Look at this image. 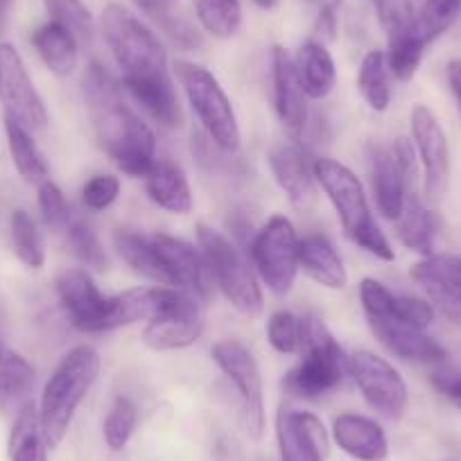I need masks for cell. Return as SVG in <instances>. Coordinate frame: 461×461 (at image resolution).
<instances>
[{"mask_svg": "<svg viewBox=\"0 0 461 461\" xmlns=\"http://www.w3.org/2000/svg\"><path fill=\"white\" fill-rule=\"evenodd\" d=\"M145 190L149 199L172 215H188L193 211V190L188 176L176 163L157 161L145 175Z\"/></svg>", "mask_w": 461, "mask_h": 461, "instance_id": "cell-24", "label": "cell"}, {"mask_svg": "<svg viewBox=\"0 0 461 461\" xmlns=\"http://www.w3.org/2000/svg\"><path fill=\"white\" fill-rule=\"evenodd\" d=\"M425 48L428 46L410 28L401 30L396 34H389V48L384 52L387 55L389 73L396 79H401V82H410L416 75V70H419L420 61H423Z\"/></svg>", "mask_w": 461, "mask_h": 461, "instance_id": "cell-36", "label": "cell"}, {"mask_svg": "<svg viewBox=\"0 0 461 461\" xmlns=\"http://www.w3.org/2000/svg\"><path fill=\"white\" fill-rule=\"evenodd\" d=\"M43 7L50 14V21L68 30L77 41L91 43L93 32H95V21H93L91 10L84 5L82 0H43Z\"/></svg>", "mask_w": 461, "mask_h": 461, "instance_id": "cell-39", "label": "cell"}, {"mask_svg": "<svg viewBox=\"0 0 461 461\" xmlns=\"http://www.w3.org/2000/svg\"><path fill=\"white\" fill-rule=\"evenodd\" d=\"M175 70L211 143L221 152H236L242 139L240 125H238L233 104L215 75L203 66L190 64L184 59L175 61Z\"/></svg>", "mask_w": 461, "mask_h": 461, "instance_id": "cell-7", "label": "cell"}, {"mask_svg": "<svg viewBox=\"0 0 461 461\" xmlns=\"http://www.w3.org/2000/svg\"><path fill=\"white\" fill-rule=\"evenodd\" d=\"M97 375H100V356L86 344L75 346L55 366L43 387L41 407H39V420L48 447H57L64 441L75 411L88 396Z\"/></svg>", "mask_w": 461, "mask_h": 461, "instance_id": "cell-2", "label": "cell"}, {"mask_svg": "<svg viewBox=\"0 0 461 461\" xmlns=\"http://www.w3.org/2000/svg\"><path fill=\"white\" fill-rule=\"evenodd\" d=\"M152 245L170 276L172 287L190 292L194 299L208 301L212 290V278L203 254H199L193 245L167 233H154Z\"/></svg>", "mask_w": 461, "mask_h": 461, "instance_id": "cell-14", "label": "cell"}, {"mask_svg": "<svg viewBox=\"0 0 461 461\" xmlns=\"http://www.w3.org/2000/svg\"><path fill=\"white\" fill-rule=\"evenodd\" d=\"M254 3H256V5H258V7H263V10H272V7L276 5L278 0H254Z\"/></svg>", "mask_w": 461, "mask_h": 461, "instance_id": "cell-53", "label": "cell"}, {"mask_svg": "<svg viewBox=\"0 0 461 461\" xmlns=\"http://www.w3.org/2000/svg\"><path fill=\"white\" fill-rule=\"evenodd\" d=\"M294 66L305 95L312 97V100H323L326 95H330L337 82V68L332 55L326 50L323 43H303L296 52Z\"/></svg>", "mask_w": 461, "mask_h": 461, "instance_id": "cell-27", "label": "cell"}, {"mask_svg": "<svg viewBox=\"0 0 461 461\" xmlns=\"http://www.w3.org/2000/svg\"><path fill=\"white\" fill-rule=\"evenodd\" d=\"M393 294L392 290L383 285L375 278H362L360 283V301L365 308L369 328L380 344H384L396 357L405 362H419V365H432L443 362L447 351L437 339L425 330L410 326L393 312Z\"/></svg>", "mask_w": 461, "mask_h": 461, "instance_id": "cell-4", "label": "cell"}, {"mask_svg": "<svg viewBox=\"0 0 461 461\" xmlns=\"http://www.w3.org/2000/svg\"><path fill=\"white\" fill-rule=\"evenodd\" d=\"M91 125L100 148L131 176H143L157 163V136L122 97L121 84L102 64L93 61L82 79Z\"/></svg>", "mask_w": 461, "mask_h": 461, "instance_id": "cell-1", "label": "cell"}, {"mask_svg": "<svg viewBox=\"0 0 461 461\" xmlns=\"http://www.w3.org/2000/svg\"><path fill=\"white\" fill-rule=\"evenodd\" d=\"M102 32L122 68V79L161 77L167 73V52L161 39L127 7L111 3L102 12Z\"/></svg>", "mask_w": 461, "mask_h": 461, "instance_id": "cell-5", "label": "cell"}, {"mask_svg": "<svg viewBox=\"0 0 461 461\" xmlns=\"http://www.w3.org/2000/svg\"><path fill=\"white\" fill-rule=\"evenodd\" d=\"M34 387V366L10 346L0 344V411L16 414L30 402Z\"/></svg>", "mask_w": 461, "mask_h": 461, "instance_id": "cell-26", "label": "cell"}, {"mask_svg": "<svg viewBox=\"0 0 461 461\" xmlns=\"http://www.w3.org/2000/svg\"><path fill=\"white\" fill-rule=\"evenodd\" d=\"M39 211H41L43 221L50 229L61 230L68 226L70 221V206L66 194L61 193V188L57 184H52L50 179L43 181L39 185Z\"/></svg>", "mask_w": 461, "mask_h": 461, "instance_id": "cell-42", "label": "cell"}, {"mask_svg": "<svg viewBox=\"0 0 461 461\" xmlns=\"http://www.w3.org/2000/svg\"><path fill=\"white\" fill-rule=\"evenodd\" d=\"M310 3L317 7V14L319 12H335L337 14V10H339L341 5V0H310Z\"/></svg>", "mask_w": 461, "mask_h": 461, "instance_id": "cell-51", "label": "cell"}, {"mask_svg": "<svg viewBox=\"0 0 461 461\" xmlns=\"http://www.w3.org/2000/svg\"><path fill=\"white\" fill-rule=\"evenodd\" d=\"M312 172L314 181L321 185L323 193L335 206L346 238L356 242L366 254L375 256L384 263H392L396 258L393 247L389 245L387 236L380 230L375 217L371 215L360 179L348 167L341 166L339 161H332V158H319L312 166Z\"/></svg>", "mask_w": 461, "mask_h": 461, "instance_id": "cell-3", "label": "cell"}, {"mask_svg": "<svg viewBox=\"0 0 461 461\" xmlns=\"http://www.w3.org/2000/svg\"><path fill=\"white\" fill-rule=\"evenodd\" d=\"M459 14L461 0H425L420 10L414 14L410 30L425 46H429L455 25Z\"/></svg>", "mask_w": 461, "mask_h": 461, "instance_id": "cell-34", "label": "cell"}, {"mask_svg": "<svg viewBox=\"0 0 461 461\" xmlns=\"http://www.w3.org/2000/svg\"><path fill=\"white\" fill-rule=\"evenodd\" d=\"M387 55L383 50H371L365 55L357 73V88L374 111H387L392 104V82H389Z\"/></svg>", "mask_w": 461, "mask_h": 461, "instance_id": "cell-33", "label": "cell"}, {"mask_svg": "<svg viewBox=\"0 0 461 461\" xmlns=\"http://www.w3.org/2000/svg\"><path fill=\"white\" fill-rule=\"evenodd\" d=\"M77 39L55 21L43 23L32 34L34 50L57 77H68L77 68Z\"/></svg>", "mask_w": 461, "mask_h": 461, "instance_id": "cell-28", "label": "cell"}, {"mask_svg": "<svg viewBox=\"0 0 461 461\" xmlns=\"http://www.w3.org/2000/svg\"><path fill=\"white\" fill-rule=\"evenodd\" d=\"M197 236L208 272L221 294L238 312L247 314V317H258L263 312V292L236 245L221 236L220 230L206 224L197 226Z\"/></svg>", "mask_w": 461, "mask_h": 461, "instance_id": "cell-8", "label": "cell"}, {"mask_svg": "<svg viewBox=\"0 0 461 461\" xmlns=\"http://www.w3.org/2000/svg\"><path fill=\"white\" fill-rule=\"evenodd\" d=\"M0 102L5 118H12L25 130L34 131L48 125L46 104L34 88L23 57L12 43H0Z\"/></svg>", "mask_w": 461, "mask_h": 461, "instance_id": "cell-11", "label": "cell"}, {"mask_svg": "<svg viewBox=\"0 0 461 461\" xmlns=\"http://www.w3.org/2000/svg\"><path fill=\"white\" fill-rule=\"evenodd\" d=\"M303 328L305 357L285 375L283 389L294 398L317 401L339 387L348 371V360L321 319H303Z\"/></svg>", "mask_w": 461, "mask_h": 461, "instance_id": "cell-6", "label": "cell"}, {"mask_svg": "<svg viewBox=\"0 0 461 461\" xmlns=\"http://www.w3.org/2000/svg\"><path fill=\"white\" fill-rule=\"evenodd\" d=\"M136 425H139V410H136V405L130 398L118 396L111 402L109 411L104 416V423H102L104 443L113 452L125 450L127 443L134 437Z\"/></svg>", "mask_w": 461, "mask_h": 461, "instance_id": "cell-38", "label": "cell"}, {"mask_svg": "<svg viewBox=\"0 0 461 461\" xmlns=\"http://www.w3.org/2000/svg\"><path fill=\"white\" fill-rule=\"evenodd\" d=\"M411 278L428 294L434 310L450 321L461 323V258L452 254H432L411 267Z\"/></svg>", "mask_w": 461, "mask_h": 461, "instance_id": "cell-15", "label": "cell"}, {"mask_svg": "<svg viewBox=\"0 0 461 461\" xmlns=\"http://www.w3.org/2000/svg\"><path fill=\"white\" fill-rule=\"evenodd\" d=\"M10 461H48V441L34 402L16 411L10 432Z\"/></svg>", "mask_w": 461, "mask_h": 461, "instance_id": "cell-31", "label": "cell"}, {"mask_svg": "<svg viewBox=\"0 0 461 461\" xmlns=\"http://www.w3.org/2000/svg\"><path fill=\"white\" fill-rule=\"evenodd\" d=\"M5 134L12 161H14L19 175L23 179L34 181V184H43L48 179V163L43 158L41 149L34 143L30 130H25L23 125H19L12 118H5Z\"/></svg>", "mask_w": 461, "mask_h": 461, "instance_id": "cell-32", "label": "cell"}, {"mask_svg": "<svg viewBox=\"0 0 461 461\" xmlns=\"http://www.w3.org/2000/svg\"><path fill=\"white\" fill-rule=\"evenodd\" d=\"M393 312L405 323L419 328V330H425V328L432 326L434 317H437V310H434V305L429 301L407 294L393 299Z\"/></svg>", "mask_w": 461, "mask_h": 461, "instance_id": "cell-45", "label": "cell"}, {"mask_svg": "<svg viewBox=\"0 0 461 461\" xmlns=\"http://www.w3.org/2000/svg\"><path fill=\"white\" fill-rule=\"evenodd\" d=\"M199 25L215 39L236 37L242 25L240 0H194Z\"/></svg>", "mask_w": 461, "mask_h": 461, "instance_id": "cell-35", "label": "cell"}, {"mask_svg": "<svg viewBox=\"0 0 461 461\" xmlns=\"http://www.w3.org/2000/svg\"><path fill=\"white\" fill-rule=\"evenodd\" d=\"M202 332V308L193 294H185L179 303L149 319L143 330V341L152 351H179L194 344Z\"/></svg>", "mask_w": 461, "mask_h": 461, "instance_id": "cell-17", "label": "cell"}, {"mask_svg": "<svg viewBox=\"0 0 461 461\" xmlns=\"http://www.w3.org/2000/svg\"><path fill=\"white\" fill-rule=\"evenodd\" d=\"M267 339L274 346V351L283 356L299 353L305 344L303 319H299L290 310H276L267 321Z\"/></svg>", "mask_w": 461, "mask_h": 461, "instance_id": "cell-40", "label": "cell"}, {"mask_svg": "<svg viewBox=\"0 0 461 461\" xmlns=\"http://www.w3.org/2000/svg\"><path fill=\"white\" fill-rule=\"evenodd\" d=\"M68 247L75 258L93 272H104L106 269V251L102 247L95 230L84 221H73L68 226Z\"/></svg>", "mask_w": 461, "mask_h": 461, "instance_id": "cell-41", "label": "cell"}, {"mask_svg": "<svg viewBox=\"0 0 461 461\" xmlns=\"http://www.w3.org/2000/svg\"><path fill=\"white\" fill-rule=\"evenodd\" d=\"M122 88L161 127H167V130L181 127V122H184V111H181L179 95H176V88L172 84L170 75L148 79H122Z\"/></svg>", "mask_w": 461, "mask_h": 461, "instance_id": "cell-22", "label": "cell"}, {"mask_svg": "<svg viewBox=\"0 0 461 461\" xmlns=\"http://www.w3.org/2000/svg\"><path fill=\"white\" fill-rule=\"evenodd\" d=\"M134 3L157 23L170 16L172 12H176V5H179V0H134Z\"/></svg>", "mask_w": 461, "mask_h": 461, "instance_id": "cell-48", "label": "cell"}, {"mask_svg": "<svg viewBox=\"0 0 461 461\" xmlns=\"http://www.w3.org/2000/svg\"><path fill=\"white\" fill-rule=\"evenodd\" d=\"M375 7H378L380 25L387 32V37L410 28L416 14L414 0H375Z\"/></svg>", "mask_w": 461, "mask_h": 461, "instance_id": "cell-44", "label": "cell"}, {"mask_svg": "<svg viewBox=\"0 0 461 461\" xmlns=\"http://www.w3.org/2000/svg\"><path fill=\"white\" fill-rule=\"evenodd\" d=\"M432 384L456 410H461V371H456V374H434Z\"/></svg>", "mask_w": 461, "mask_h": 461, "instance_id": "cell-47", "label": "cell"}, {"mask_svg": "<svg viewBox=\"0 0 461 461\" xmlns=\"http://www.w3.org/2000/svg\"><path fill=\"white\" fill-rule=\"evenodd\" d=\"M113 245L118 256L134 269L140 276L149 278L154 283L172 287L170 276H167L166 267H163L161 258H158L157 249L152 245V238H145L134 233L130 229H121L113 233Z\"/></svg>", "mask_w": 461, "mask_h": 461, "instance_id": "cell-30", "label": "cell"}, {"mask_svg": "<svg viewBox=\"0 0 461 461\" xmlns=\"http://www.w3.org/2000/svg\"><path fill=\"white\" fill-rule=\"evenodd\" d=\"M348 374L353 375L365 401L378 414L387 419H401L402 411L407 410L410 392L398 369H393L384 357L369 351L356 353L348 357Z\"/></svg>", "mask_w": 461, "mask_h": 461, "instance_id": "cell-13", "label": "cell"}, {"mask_svg": "<svg viewBox=\"0 0 461 461\" xmlns=\"http://www.w3.org/2000/svg\"><path fill=\"white\" fill-rule=\"evenodd\" d=\"M299 245L294 224L285 215H274L254 238V265L265 285L276 296H285L294 285L299 274Z\"/></svg>", "mask_w": 461, "mask_h": 461, "instance_id": "cell-10", "label": "cell"}, {"mask_svg": "<svg viewBox=\"0 0 461 461\" xmlns=\"http://www.w3.org/2000/svg\"><path fill=\"white\" fill-rule=\"evenodd\" d=\"M12 247H14L16 258L28 269H41L46 263V251H43L37 221L21 208L12 215Z\"/></svg>", "mask_w": 461, "mask_h": 461, "instance_id": "cell-37", "label": "cell"}, {"mask_svg": "<svg viewBox=\"0 0 461 461\" xmlns=\"http://www.w3.org/2000/svg\"><path fill=\"white\" fill-rule=\"evenodd\" d=\"M10 7H12V0H0V30L5 28L7 16H10Z\"/></svg>", "mask_w": 461, "mask_h": 461, "instance_id": "cell-52", "label": "cell"}, {"mask_svg": "<svg viewBox=\"0 0 461 461\" xmlns=\"http://www.w3.org/2000/svg\"><path fill=\"white\" fill-rule=\"evenodd\" d=\"M299 267L319 285L328 290H344L348 283L344 263L326 236L310 233L299 245Z\"/></svg>", "mask_w": 461, "mask_h": 461, "instance_id": "cell-25", "label": "cell"}, {"mask_svg": "<svg viewBox=\"0 0 461 461\" xmlns=\"http://www.w3.org/2000/svg\"><path fill=\"white\" fill-rule=\"evenodd\" d=\"M369 170L378 211L384 220L398 221L407 202V176L402 175L392 149L374 145L369 152Z\"/></svg>", "mask_w": 461, "mask_h": 461, "instance_id": "cell-21", "label": "cell"}, {"mask_svg": "<svg viewBox=\"0 0 461 461\" xmlns=\"http://www.w3.org/2000/svg\"><path fill=\"white\" fill-rule=\"evenodd\" d=\"M274 179L281 185L283 193L296 203L305 206L314 194V172L305 161L303 152L296 145L283 143L269 152Z\"/></svg>", "mask_w": 461, "mask_h": 461, "instance_id": "cell-23", "label": "cell"}, {"mask_svg": "<svg viewBox=\"0 0 461 461\" xmlns=\"http://www.w3.org/2000/svg\"><path fill=\"white\" fill-rule=\"evenodd\" d=\"M438 221L437 212L429 211L419 197L407 194L405 208L398 220V240L407 247L410 251H416L425 258V256L434 254V240L438 233Z\"/></svg>", "mask_w": 461, "mask_h": 461, "instance_id": "cell-29", "label": "cell"}, {"mask_svg": "<svg viewBox=\"0 0 461 461\" xmlns=\"http://www.w3.org/2000/svg\"><path fill=\"white\" fill-rule=\"evenodd\" d=\"M314 30H317L319 37L326 39V41L335 39V32H337L335 12H319L317 21H314Z\"/></svg>", "mask_w": 461, "mask_h": 461, "instance_id": "cell-50", "label": "cell"}, {"mask_svg": "<svg viewBox=\"0 0 461 461\" xmlns=\"http://www.w3.org/2000/svg\"><path fill=\"white\" fill-rule=\"evenodd\" d=\"M272 82L278 121L292 136L303 134L305 122H308V104H305L308 95L301 86L294 59L281 46L272 48Z\"/></svg>", "mask_w": 461, "mask_h": 461, "instance_id": "cell-19", "label": "cell"}, {"mask_svg": "<svg viewBox=\"0 0 461 461\" xmlns=\"http://www.w3.org/2000/svg\"><path fill=\"white\" fill-rule=\"evenodd\" d=\"M276 438L281 461H326V428L310 411H294L283 407L276 419Z\"/></svg>", "mask_w": 461, "mask_h": 461, "instance_id": "cell-18", "label": "cell"}, {"mask_svg": "<svg viewBox=\"0 0 461 461\" xmlns=\"http://www.w3.org/2000/svg\"><path fill=\"white\" fill-rule=\"evenodd\" d=\"M57 294L70 323L82 332H104L109 296H102L86 269H66L57 278Z\"/></svg>", "mask_w": 461, "mask_h": 461, "instance_id": "cell-16", "label": "cell"}, {"mask_svg": "<svg viewBox=\"0 0 461 461\" xmlns=\"http://www.w3.org/2000/svg\"><path fill=\"white\" fill-rule=\"evenodd\" d=\"M446 77H447V88L452 93V100H455L456 109L461 113V59H450L446 66Z\"/></svg>", "mask_w": 461, "mask_h": 461, "instance_id": "cell-49", "label": "cell"}, {"mask_svg": "<svg viewBox=\"0 0 461 461\" xmlns=\"http://www.w3.org/2000/svg\"><path fill=\"white\" fill-rule=\"evenodd\" d=\"M211 357L221 374L233 383L242 407V428L251 438H260L265 429L263 375L254 353L238 339H221L211 348Z\"/></svg>", "mask_w": 461, "mask_h": 461, "instance_id": "cell-9", "label": "cell"}, {"mask_svg": "<svg viewBox=\"0 0 461 461\" xmlns=\"http://www.w3.org/2000/svg\"><path fill=\"white\" fill-rule=\"evenodd\" d=\"M411 143L423 167V188L428 199L438 202L450 185V145L437 113L425 104H414L410 115Z\"/></svg>", "mask_w": 461, "mask_h": 461, "instance_id": "cell-12", "label": "cell"}, {"mask_svg": "<svg viewBox=\"0 0 461 461\" xmlns=\"http://www.w3.org/2000/svg\"><path fill=\"white\" fill-rule=\"evenodd\" d=\"M121 194V181L113 175H95L86 181L82 190V202L88 211H106Z\"/></svg>", "mask_w": 461, "mask_h": 461, "instance_id": "cell-43", "label": "cell"}, {"mask_svg": "<svg viewBox=\"0 0 461 461\" xmlns=\"http://www.w3.org/2000/svg\"><path fill=\"white\" fill-rule=\"evenodd\" d=\"M389 149H392L393 158H396V163L401 166L402 175L407 176V181L414 179L416 166H419V154H416L414 143H411L410 139H405V136H401V139L393 140V145Z\"/></svg>", "mask_w": 461, "mask_h": 461, "instance_id": "cell-46", "label": "cell"}, {"mask_svg": "<svg viewBox=\"0 0 461 461\" xmlns=\"http://www.w3.org/2000/svg\"><path fill=\"white\" fill-rule=\"evenodd\" d=\"M332 438L346 455L357 461H384L389 441L383 425L360 414H341L332 420Z\"/></svg>", "mask_w": 461, "mask_h": 461, "instance_id": "cell-20", "label": "cell"}]
</instances>
